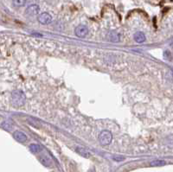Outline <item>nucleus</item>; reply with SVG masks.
I'll return each instance as SVG.
<instances>
[{
	"mask_svg": "<svg viewBox=\"0 0 173 172\" xmlns=\"http://www.w3.org/2000/svg\"><path fill=\"white\" fill-rule=\"evenodd\" d=\"M26 96L24 93L21 90H15L11 94V101L13 106H17V107H20V106H24L25 103Z\"/></svg>",
	"mask_w": 173,
	"mask_h": 172,
	"instance_id": "obj_1",
	"label": "nucleus"
},
{
	"mask_svg": "<svg viewBox=\"0 0 173 172\" xmlns=\"http://www.w3.org/2000/svg\"><path fill=\"white\" fill-rule=\"evenodd\" d=\"M112 133L108 131H103L101 132V134L99 136V140L102 145H108L112 142Z\"/></svg>",
	"mask_w": 173,
	"mask_h": 172,
	"instance_id": "obj_2",
	"label": "nucleus"
},
{
	"mask_svg": "<svg viewBox=\"0 0 173 172\" xmlns=\"http://www.w3.org/2000/svg\"><path fill=\"white\" fill-rule=\"evenodd\" d=\"M40 12V8L37 5H31L28 6V8L25 10L26 15L30 16H34L39 14Z\"/></svg>",
	"mask_w": 173,
	"mask_h": 172,
	"instance_id": "obj_3",
	"label": "nucleus"
},
{
	"mask_svg": "<svg viewBox=\"0 0 173 172\" xmlns=\"http://www.w3.org/2000/svg\"><path fill=\"white\" fill-rule=\"evenodd\" d=\"M37 20L42 24H50L51 21H52V16L49 13L43 12V13H42V14L38 16Z\"/></svg>",
	"mask_w": 173,
	"mask_h": 172,
	"instance_id": "obj_4",
	"label": "nucleus"
},
{
	"mask_svg": "<svg viewBox=\"0 0 173 172\" xmlns=\"http://www.w3.org/2000/svg\"><path fill=\"white\" fill-rule=\"evenodd\" d=\"M75 35L79 37H85L88 33V29L85 25L77 26L75 29Z\"/></svg>",
	"mask_w": 173,
	"mask_h": 172,
	"instance_id": "obj_5",
	"label": "nucleus"
},
{
	"mask_svg": "<svg viewBox=\"0 0 173 172\" xmlns=\"http://www.w3.org/2000/svg\"><path fill=\"white\" fill-rule=\"evenodd\" d=\"M75 151H76V152L79 155H81V156L83 157L88 158V157H90V156H91V153L88 152L86 148H83V147L82 146H77Z\"/></svg>",
	"mask_w": 173,
	"mask_h": 172,
	"instance_id": "obj_6",
	"label": "nucleus"
},
{
	"mask_svg": "<svg viewBox=\"0 0 173 172\" xmlns=\"http://www.w3.org/2000/svg\"><path fill=\"white\" fill-rule=\"evenodd\" d=\"M14 137H15L17 141L20 142V143H24L27 140V137H26L25 134L23 132H20V131H17V132H14Z\"/></svg>",
	"mask_w": 173,
	"mask_h": 172,
	"instance_id": "obj_7",
	"label": "nucleus"
},
{
	"mask_svg": "<svg viewBox=\"0 0 173 172\" xmlns=\"http://www.w3.org/2000/svg\"><path fill=\"white\" fill-rule=\"evenodd\" d=\"M107 38L111 42H118L120 40V35L119 33L115 32V31H111L108 33L107 35Z\"/></svg>",
	"mask_w": 173,
	"mask_h": 172,
	"instance_id": "obj_8",
	"label": "nucleus"
},
{
	"mask_svg": "<svg viewBox=\"0 0 173 172\" xmlns=\"http://www.w3.org/2000/svg\"><path fill=\"white\" fill-rule=\"evenodd\" d=\"M40 162L42 163V164H43L46 167H49L52 164V161H51L50 157L46 156V155H42L40 157Z\"/></svg>",
	"mask_w": 173,
	"mask_h": 172,
	"instance_id": "obj_9",
	"label": "nucleus"
},
{
	"mask_svg": "<svg viewBox=\"0 0 173 172\" xmlns=\"http://www.w3.org/2000/svg\"><path fill=\"white\" fill-rule=\"evenodd\" d=\"M134 40L136 41L137 42H138V43L144 42L145 41V35L143 32H137L134 35Z\"/></svg>",
	"mask_w": 173,
	"mask_h": 172,
	"instance_id": "obj_10",
	"label": "nucleus"
},
{
	"mask_svg": "<svg viewBox=\"0 0 173 172\" xmlns=\"http://www.w3.org/2000/svg\"><path fill=\"white\" fill-rule=\"evenodd\" d=\"M30 150H31V152H33V153H37V152H41V146L39 145H37V144H32L30 145Z\"/></svg>",
	"mask_w": 173,
	"mask_h": 172,
	"instance_id": "obj_11",
	"label": "nucleus"
},
{
	"mask_svg": "<svg viewBox=\"0 0 173 172\" xmlns=\"http://www.w3.org/2000/svg\"><path fill=\"white\" fill-rule=\"evenodd\" d=\"M165 163H166L163 160H154L151 163V165L152 166H164V165H165Z\"/></svg>",
	"mask_w": 173,
	"mask_h": 172,
	"instance_id": "obj_12",
	"label": "nucleus"
},
{
	"mask_svg": "<svg viewBox=\"0 0 173 172\" xmlns=\"http://www.w3.org/2000/svg\"><path fill=\"white\" fill-rule=\"evenodd\" d=\"M26 0H13V5L17 7H21L25 5Z\"/></svg>",
	"mask_w": 173,
	"mask_h": 172,
	"instance_id": "obj_13",
	"label": "nucleus"
},
{
	"mask_svg": "<svg viewBox=\"0 0 173 172\" xmlns=\"http://www.w3.org/2000/svg\"><path fill=\"white\" fill-rule=\"evenodd\" d=\"M1 126L3 129H5V130H8V131H10V129L12 128V126L10 125L9 122L7 121H4L2 124H1Z\"/></svg>",
	"mask_w": 173,
	"mask_h": 172,
	"instance_id": "obj_14",
	"label": "nucleus"
},
{
	"mask_svg": "<svg viewBox=\"0 0 173 172\" xmlns=\"http://www.w3.org/2000/svg\"><path fill=\"white\" fill-rule=\"evenodd\" d=\"M124 159H125V157H113V160H114V161H118V162L123 161Z\"/></svg>",
	"mask_w": 173,
	"mask_h": 172,
	"instance_id": "obj_15",
	"label": "nucleus"
}]
</instances>
